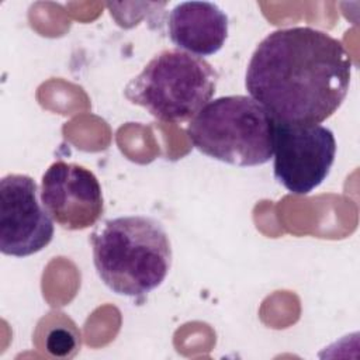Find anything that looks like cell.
I'll use <instances>...</instances> for the list:
<instances>
[{"instance_id": "obj_6", "label": "cell", "mask_w": 360, "mask_h": 360, "mask_svg": "<svg viewBox=\"0 0 360 360\" xmlns=\"http://www.w3.org/2000/svg\"><path fill=\"white\" fill-rule=\"evenodd\" d=\"M53 222L38 186L27 174H7L0 180V250L25 257L41 252L53 238Z\"/></svg>"}, {"instance_id": "obj_8", "label": "cell", "mask_w": 360, "mask_h": 360, "mask_svg": "<svg viewBox=\"0 0 360 360\" xmlns=\"http://www.w3.org/2000/svg\"><path fill=\"white\" fill-rule=\"evenodd\" d=\"M228 15L211 1H183L172 8L167 18L170 41L195 56L217 53L228 38Z\"/></svg>"}, {"instance_id": "obj_7", "label": "cell", "mask_w": 360, "mask_h": 360, "mask_svg": "<svg viewBox=\"0 0 360 360\" xmlns=\"http://www.w3.org/2000/svg\"><path fill=\"white\" fill-rule=\"evenodd\" d=\"M41 201L63 229L83 231L103 215L104 200L96 174L77 163L58 160L42 174Z\"/></svg>"}, {"instance_id": "obj_2", "label": "cell", "mask_w": 360, "mask_h": 360, "mask_svg": "<svg viewBox=\"0 0 360 360\" xmlns=\"http://www.w3.org/2000/svg\"><path fill=\"white\" fill-rule=\"evenodd\" d=\"M90 242L98 277L118 295H148L165 281L172 266L169 235L150 217L107 219L93 231Z\"/></svg>"}, {"instance_id": "obj_9", "label": "cell", "mask_w": 360, "mask_h": 360, "mask_svg": "<svg viewBox=\"0 0 360 360\" xmlns=\"http://www.w3.org/2000/svg\"><path fill=\"white\" fill-rule=\"evenodd\" d=\"M76 347V338L63 328L52 329L46 338V349L53 356H68Z\"/></svg>"}, {"instance_id": "obj_3", "label": "cell", "mask_w": 360, "mask_h": 360, "mask_svg": "<svg viewBox=\"0 0 360 360\" xmlns=\"http://www.w3.org/2000/svg\"><path fill=\"white\" fill-rule=\"evenodd\" d=\"M274 120L250 96H222L205 104L187 125L193 146L239 167L267 163L274 150Z\"/></svg>"}, {"instance_id": "obj_4", "label": "cell", "mask_w": 360, "mask_h": 360, "mask_svg": "<svg viewBox=\"0 0 360 360\" xmlns=\"http://www.w3.org/2000/svg\"><path fill=\"white\" fill-rule=\"evenodd\" d=\"M218 73L205 59L180 49L156 53L128 82L124 96L162 122L188 121L215 93Z\"/></svg>"}, {"instance_id": "obj_1", "label": "cell", "mask_w": 360, "mask_h": 360, "mask_svg": "<svg viewBox=\"0 0 360 360\" xmlns=\"http://www.w3.org/2000/svg\"><path fill=\"white\" fill-rule=\"evenodd\" d=\"M352 58L343 44L312 27L280 28L250 56L245 87L281 124L316 125L345 101Z\"/></svg>"}, {"instance_id": "obj_5", "label": "cell", "mask_w": 360, "mask_h": 360, "mask_svg": "<svg viewBox=\"0 0 360 360\" xmlns=\"http://www.w3.org/2000/svg\"><path fill=\"white\" fill-rule=\"evenodd\" d=\"M335 155L336 139L329 128L276 122L273 172L290 193L304 195L319 187L332 169Z\"/></svg>"}]
</instances>
